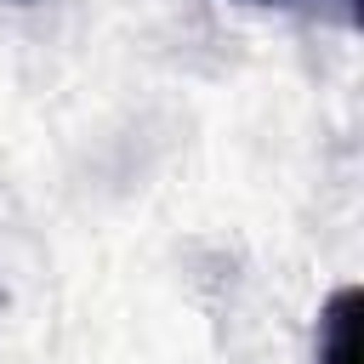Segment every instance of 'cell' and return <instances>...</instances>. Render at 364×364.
Returning <instances> with one entry per match:
<instances>
[{
    "mask_svg": "<svg viewBox=\"0 0 364 364\" xmlns=\"http://www.w3.org/2000/svg\"><path fill=\"white\" fill-rule=\"evenodd\" d=\"M245 6H284V0H245ZM347 17H353V0H347Z\"/></svg>",
    "mask_w": 364,
    "mask_h": 364,
    "instance_id": "cell-2",
    "label": "cell"
},
{
    "mask_svg": "<svg viewBox=\"0 0 364 364\" xmlns=\"http://www.w3.org/2000/svg\"><path fill=\"white\" fill-rule=\"evenodd\" d=\"M358 313H364V296L358 284H341L324 313H318V364H358Z\"/></svg>",
    "mask_w": 364,
    "mask_h": 364,
    "instance_id": "cell-1",
    "label": "cell"
}]
</instances>
